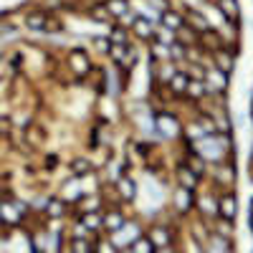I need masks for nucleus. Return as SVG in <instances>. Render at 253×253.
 Segmentation results:
<instances>
[{"label":"nucleus","instance_id":"nucleus-3","mask_svg":"<svg viewBox=\"0 0 253 253\" xmlns=\"http://www.w3.org/2000/svg\"><path fill=\"white\" fill-rule=\"evenodd\" d=\"M144 233L150 236V241L155 243L157 251H170L175 248L177 243V233L172 230V225H167V223H152L150 228H144Z\"/></svg>","mask_w":253,"mask_h":253},{"label":"nucleus","instance_id":"nucleus-34","mask_svg":"<svg viewBox=\"0 0 253 253\" xmlns=\"http://www.w3.org/2000/svg\"><path fill=\"white\" fill-rule=\"evenodd\" d=\"M91 48H94L99 56H107L109 48H112V43H109L107 36H94V38H91Z\"/></svg>","mask_w":253,"mask_h":253},{"label":"nucleus","instance_id":"nucleus-8","mask_svg":"<svg viewBox=\"0 0 253 253\" xmlns=\"http://www.w3.org/2000/svg\"><path fill=\"white\" fill-rule=\"evenodd\" d=\"M238 213H241V203L236 195V187L233 190H218V218L236 220Z\"/></svg>","mask_w":253,"mask_h":253},{"label":"nucleus","instance_id":"nucleus-12","mask_svg":"<svg viewBox=\"0 0 253 253\" xmlns=\"http://www.w3.org/2000/svg\"><path fill=\"white\" fill-rule=\"evenodd\" d=\"M69 203L63 200L61 195H48L46 198V205H43V210H41V213H43V218L46 220H63L69 215Z\"/></svg>","mask_w":253,"mask_h":253},{"label":"nucleus","instance_id":"nucleus-11","mask_svg":"<svg viewBox=\"0 0 253 253\" xmlns=\"http://www.w3.org/2000/svg\"><path fill=\"white\" fill-rule=\"evenodd\" d=\"M175 180H177V185H180V187H187V190H200V187H203V182H205V177H203V175H198V172H195L187 162H180V165H177V170H175Z\"/></svg>","mask_w":253,"mask_h":253},{"label":"nucleus","instance_id":"nucleus-1","mask_svg":"<svg viewBox=\"0 0 253 253\" xmlns=\"http://www.w3.org/2000/svg\"><path fill=\"white\" fill-rule=\"evenodd\" d=\"M155 129L162 134V137H167V139H180L182 137V122H180V117L175 114V112H167V109H157L155 112Z\"/></svg>","mask_w":253,"mask_h":253},{"label":"nucleus","instance_id":"nucleus-15","mask_svg":"<svg viewBox=\"0 0 253 253\" xmlns=\"http://www.w3.org/2000/svg\"><path fill=\"white\" fill-rule=\"evenodd\" d=\"M172 208L177 215H190L195 208V190H187L177 185V193L172 195Z\"/></svg>","mask_w":253,"mask_h":253},{"label":"nucleus","instance_id":"nucleus-23","mask_svg":"<svg viewBox=\"0 0 253 253\" xmlns=\"http://www.w3.org/2000/svg\"><path fill=\"white\" fill-rule=\"evenodd\" d=\"M187 79H190V76H187L182 69H177V71H175V76H172L170 81H167V86H165V89H167V94H170L172 99H182L185 86H187Z\"/></svg>","mask_w":253,"mask_h":253},{"label":"nucleus","instance_id":"nucleus-37","mask_svg":"<svg viewBox=\"0 0 253 253\" xmlns=\"http://www.w3.org/2000/svg\"><path fill=\"white\" fill-rule=\"evenodd\" d=\"M58 165V155L53 152V155H46V167H48V170H53V167Z\"/></svg>","mask_w":253,"mask_h":253},{"label":"nucleus","instance_id":"nucleus-21","mask_svg":"<svg viewBox=\"0 0 253 253\" xmlns=\"http://www.w3.org/2000/svg\"><path fill=\"white\" fill-rule=\"evenodd\" d=\"M177 69H180V66H177L175 61H170V58H167V61H157V63H155V81L160 84V86H167V81L175 76Z\"/></svg>","mask_w":253,"mask_h":253},{"label":"nucleus","instance_id":"nucleus-38","mask_svg":"<svg viewBox=\"0 0 253 253\" xmlns=\"http://www.w3.org/2000/svg\"><path fill=\"white\" fill-rule=\"evenodd\" d=\"M251 167H253V144H251Z\"/></svg>","mask_w":253,"mask_h":253},{"label":"nucleus","instance_id":"nucleus-20","mask_svg":"<svg viewBox=\"0 0 253 253\" xmlns=\"http://www.w3.org/2000/svg\"><path fill=\"white\" fill-rule=\"evenodd\" d=\"M69 172L74 175V177H89V175H94V162L89 160V157H84V155H76V157H71V162H69Z\"/></svg>","mask_w":253,"mask_h":253},{"label":"nucleus","instance_id":"nucleus-10","mask_svg":"<svg viewBox=\"0 0 253 253\" xmlns=\"http://www.w3.org/2000/svg\"><path fill=\"white\" fill-rule=\"evenodd\" d=\"M126 223V213L119 208V205H114V208H107L104 205V210H101V233H117V230L122 228Z\"/></svg>","mask_w":253,"mask_h":253},{"label":"nucleus","instance_id":"nucleus-9","mask_svg":"<svg viewBox=\"0 0 253 253\" xmlns=\"http://www.w3.org/2000/svg\"><path fill=\"white\" fill-rule=\"evenodd\" d=\"M48 18H51V10H46L43 5H36V8L26 10V15H23V28L31 31V33H46Z\"/></svg>","mask_w":253,"mask_h":253},{"label":"nucleus","instance_id":"nucleus-32","mask_svg":"<svg viewBox=\"0 0 253 253\" xmlns=\"http://www.w3.org/2000/svg\"><path fill=\"white\" fill-rule=\"evenodd\" d=\"M213 233H218V236H223V238H233V236H236V220L215 218V220H213Z\"/></svg>","mask_w":253,"mask_h":253},{"label":"nucleus","instance_id":"nucleus-24","mask_svg":"<svg viewBox=\"0 0 253 253\" xmlns=\"http://www.w3.org/2000/svg\"><path fill=\"white\" fill-rule=\"evenodd\" d=\"M107 38H109V43H112V46H126V43H132V33H129V28H124V26H119V23H112V26H109Z\"/></svg>","mask_w":253,"mask_h":253},{"label":"nucleus","instance_id":"nucleus-25","mask_svg":"<svg viewBox=\"0 0 253 253\" xmlns=\"http://www.w3.org/2000/svg\"><path fill=\"white\" fill-rule=\"evenodd\" d=\"M79 182H81V177H74V175H71V180L63 182V187H61V198L66 200V203H71V208H74V205L79 203V198L84 195L81 187H79Z\"/></svg>","mask_w":253,"mask_h":253},{"label":"nucleus","instance_id":"nucleus-22","mask_svg":"<svg viewBox=\"0 0 253 253\" xmlns=\"http://www.w3.org/2000/svg\"><path fill=\"white\" fill-rule=\"evenodd\" d=\"M213 3L225 20H230V23H238L241 20V3L238 0H213Z\"/></svg>","mask_w":253,"mask_h":253},{"label":"nucleus","instance_id":"nucleus-2","mask_svg":"<svg viewBox=\"0 0 253 253\" xmlns=\"http://www.w3.org/2000/svg\"><path fill=\"white\" fill-rule=\"evenodd\" d=\"M236 157H223L220 162H215L213 170V185L215 190H233L236 187Z\"/></svg>","mask_w":253,"mask_h":253},{"label":"nucleus","instance_id":"nucleus-27","mask_svg":"<svg viewBox=\"0 0 253 253\" xmlns=\"http://www.w3.org/2000/svg\"><path fill=\"white\" fill-rule=\"evenodd\" d=\"M104 205H107V203H104V198H101L99 193H91V195L84 193L74 208H76V210H104Z\"/></svg>","mask_w":253,"mask_h":253},{"label":"nucleus","instance_id":"nucleus-18","mask_svg":"<svg viewBox=\"0 0 253 253\" xmlns=\"http://www.w3.org/2000/svg\"><path fill=\"white\" fill-rule=\"evenodd\" d=\"M76 220L86 228L91 236L101 233V210H76Z\"/></svg>","mask_w":253,"mask_h":253},{"label":"nucleus","instance_id":"nucleus-14","mask_svg":"<svg viewBox=\"0 0 253 253\" xmlns=\"http://www.w3.org/2000/svg\"><path fill=\"white\" fill-rule=\"evenodd\" d=\"M114 193L119 198V203H134L137 200V182L132 175H119L114 180Z\"/></svg>","mask_w":253,"mask_h":253},{"label":"nucleus","instance_id":"nucleus-13","mask_svg":"<svg viewBox=\"0 0 253 253\" xmlns=\"http://www.w3.org/2000/svg\"><path fill=\"white\" fill-rule=\"evenodd\" d=\"M155 20H150L147 15H137V20L132 23V28H129V33H132V38H137L139 43H150V41L155 38Z\"/></svg>","mask_w":253,"mask_h":253},{"label":"nucleus","instance_id":"nucleus-17","mask_svg":"<svg viewBox=\"0 0 253 253\" xmlns=\"http://www.w3.org/2000/svg\"><path fill=\"white\" fill-rule=\"evenodd\" d=\"M182 99H185V101H190V104H203V101L208 99L205 81H203V79H187V86H185Z\"/></svg>","mask_w":253,"mask_h":253},{"label":"nucleus","instance_id":"nucleus-26","mask_svg":"<svg viewBox=\"0 0 253 253\" xmlns=\"http://www.w3.org/2000/svg\"><path fill=\"white\" fill-rule=\"evenodd\" d=\"M63 248L71 251V253H91V251H94V238H86V236H71Z\"/></svg>","mask_w":253,"mask_h":253},{"label":"nucleus","instance_id":"nucleus-29","mask_svg":"<svg viewBox=\"0 0 253 253\" xmlns=\"http://www.w3.org/2000/svg\"><path fill=\"white\" fill-rule=\"evenodd\" d=\"M137 61H139V51L129 43V46H126V53H124V58L119 61V71L122 74H129V71H134V66H137Z\"/></svg>","mask_w":253,"mask_h":253},{"label":"nucleus","instance_id":"nucleus-36","mask_svg":"<svg viewBox=\"0 0 253 253\" xmlns=\"http://www.w3.org/2000/svg\"><path fill=\"white\" fill-rule=\"evenodd\" d=\"M126 46H129V43H126ZM126 46H112L109 48V58H112V63H114V66H119V61L124 58V53H126Z\"/></svg>","mask_w":253,"mask_h":253},{"label":"nucleus","instance_id":"nucleus-31","mask_svg":"<svg viewBox=\"0 0 253 253\" xmlns=\"http://www.w3.org/2000/svg\"><path fill=\"white\" fill-rule=\"evenodd\" d=\"M193 170L198 172V175H203V177H208V160L198 152V150H193V152H187V160H185Z\"/></svg>","mask_w":253,"mask_h":253},{"label":"nucleus","instance_id":"nucleus-41","mask_svg":"<svg viewBox=\"0 0 253 253\" xmlns=\"http://www.w3.org/2000/svg\"><path fill=\"white\" fill-rule=\"evenodd\" d=\"M251 230H253V228H251Z\"/></svg>","mask_w":253,"mask_h":253},{"label":"nucleus","instance_id":"nucleus-4","mask_svg":"<svg viewBox=\"0 0 253 253\" xmlns=\"http://www.w3.org/2000/svg\"><path fill=\"white\" fill-rule=\"evenodd\" d=\"M66 66H69V71H71L76 79H86V76L94 71L91 56H89V51H84V48H71V51L66 53Z\"/></svg>","mask_w":253,"mask_h":253},{"label":"nucleus","instance_id":"nucleus-7","mask_svg":"<svg viewBox=\"0 0 253 253\" xmlns=\"http://www.w3.org/2000/svg\"><path fill=\"white\" fill-rule=\"evenodd\" d=\"M236 53H238V51H233V46L223 43V46H218V48L210 51V63H213V66H218L223 74L233 76V74H236Z\"/></svg>","mask_w":253,"mask_h":253},{"label":"nucleus","instance_id":"nucleus-40","mask_svg":"<svg viewBox=\"0 0 253 253\" xmlns=\"http://www.w3.org/2000/svg\"><path fill=\"white\" fill-rule=\"evenodd\" d=\"M251 107H253V96H251Z\"/></svg>","mask_w":253,"mask_h":253},{"label":"nucleus","instance_id":"nucleus-16","mask_svg":"<svg viewBox=\"0 0 253 253\" xmlns=\"http://www.w3.org/2000/svg\"><path fill=\"white\" fill-rule=\"evenodd\" d=\"M157 23L177 33V31L185 26V10H182V8H172V5L165 8V10H160V15H157Z\"/></svg>","mask_w":253,"mask_h":253},{"label":"nucleus","instance_id":"nucleus-33","mask_svg":"<svg viewBox=\"0 0 253 253\" xmlns=\"http://www.w3.org/2000/svg\"><path fill=\"white\" fill-rule=\"evenodd\" d=\"M104 5H107V10L112 13V18L117 20L119 15H124L126 10H129L132 5H129V0H101Z\"/></svg>","mask_w":253,"mask_h":253},{"label":"nucleus","instance_id":"nucleus-28","mask_svg":"<svg viewBox=\"0 0 253 253\" xmlns=\"http://www.w3.org/2000/svg\"><path fill=\"white\" fill-rule=\"evenodd\" d=\"M126 251H129V253H157L155 243L150 241V236H147V233H142V236H137L134 241H129Z\"/></svg>","mask_w":253,"mask_h":253},{"label":"nucleus","instance_id":"nucleus-35","mask_svg":"<svg viewBox=\"0 0 253 253\" xmlns=\"http://www.w3.org/2000/svg\"><path fill=\"white\" fill-rule=\"evenodd\" d=\"M137 15H139V13L129 8V10H126L124 15H119V18L114 20V23H119V26H124V28H132V23H134V20H137Z\"/></svg>","mask_w":253,"mask_h":253},{"label":"nucleus","instance_id":"nucleus-6","mask_svg":"<svg viewBox=\"0 0 253 253\" xmlns=\"http://www.w3.org/2000/svg\"><path fill=\"white\" fill-rule=\"evenodd\" d=\"M195 213L200 215V220H215L218 218V193H203L195 190Z\"/></svg>","mask_w":253,"mask_h":253},{"label":"nucleus","instance_id":"nucleus-39","mask_svg":"<svg viewBox=\"0 0 253 253\" xmlns=\"http://www.w3.org/2000/svg\"><path fill=\"white\" fill-rule=\"evenodd\" d=\"M248 119H251V122H253V107H251V112H248Z\"/></svg>","mask_w":253,"mask_h":253},{"label":"nucleus","instance_id":"nucleus-5","mask_svg":"<svg viewBox=\"0 0 253 253\" xmlns=\"http://www.w3.org/2000/svg\"><path fill=\"white\" fill-rule=\"evenodd\" d=\"M205 89H208V96H215V94H225L228 86H230V76L223 74L218 66H213V63H208L205 66Z\"/></svg>","mask_w":253,"mask_h":253},{"label":"nucleus","instance_id":"nucleus-30","mask_svg":"<svg viewBox=\"0 0 253 253\" xmlns=\"http://www.w3.org/2000/svg\"><path fill=\"white\" fill-rule=\"evenodd\" d=\"M89 18L94 20V23H107V26H112V23H114L112 13L107 10V5H104V3H94V5L89 8Z\"/></svg>","mask_w":253,"mask_h":253},{"label":"nucleus","instance_id":"nucleus-19","mask_svg":"<svg viewBox=\"0 0 253 253\" xmlns=\"http://www.w3.org/2000/svg\"><path fill=\"white\" fill-rule=\"evenodd\" d=\"M182 10H185V26H190V28L198 31V33H203V31L210 28V20L205 18L203 10H198V8H182Z\"/></svg>","mask_w":253,"mask_h":253}]
</instances>
